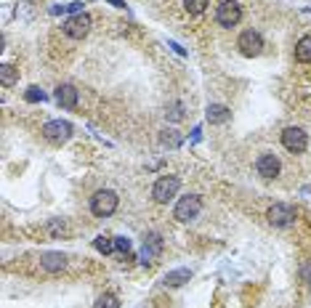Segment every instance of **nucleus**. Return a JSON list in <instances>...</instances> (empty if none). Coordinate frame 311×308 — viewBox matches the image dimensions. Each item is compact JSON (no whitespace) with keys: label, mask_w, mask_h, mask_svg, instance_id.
<instances>
[{"label":"nucleus","mask_w":311,"mask_h":308,"mask_svg":"<svg viewBox=\"0 0 311 308\" xmlns=\"http://www.w3.org/2000/svg\"><path fill=\"white\" fill-rule=\"evenodd\" d=\"M256 170H258L261 178L271 181V178H276V175H279V160H276L271 151H263L261 157L256 160Z\"/></svg>","instance_id":"9b49d317"},{"label":"nucleus","mask_w":311,"mask_h":308,"mask_svg":"<svg viewBox=\"0 0 311 308\" xmlns=\"http://www.w3.org/2000/svg\"><path fill=\"white\" fill-rule=\"evenodd\" d=\"M163 247H165V242H163V236H160L157 231L146 234L144 247H141V263H154V260L163 255Z\"/></svg>","instance_id":"9d476101"},{"label":"nucleus","mask_w":311,"mask_h":308,"mask_svg":"<svg viewBox=\"0 0 311 308\" xmlns=\"http://www.w3.org/2000/svg\"><path fill=\"white\" fill-rule=\"evenodd\" d=\"M67 11H69V14H83V3H69Z\"/></svg>","instance_id":"bb28decb"},{"label":"nucleus","mask_w":311,"mask_h":308,"mask_svg":"<svg viewBox=\"0 0 311 308\" xmlns=\"http://www.w3.org/2000/svg\"><path fill=\"white\" fill-rule=\"evenodd\" d=\"M114 250H117L120 255H128L131 253V239L128 236H114Z\"/></svg>","instance_id":"393cba45"},{"label":"nucleus","mask_w":311,"mask_h":308,"mask_svg":"<svg viewBox=\"0 0 311 308\" xmlns=\"http://www.w3.org/2000/svg\"><path fill=\"white\" fill-rule=\"evenodd\" d=\"M40 266L48 271V274H56L67 266V255L64 253H43L40 255Z\"/></svg>","instance_id":"ddd939ff"},{"label":"nucleus","mask_w":311,"mask_h":308,"mask_svg":"<svg viewBox=\"0 0 311 308\" xmlns=\"http://www.w3.org/2000/svg\"><path fill=\"white\" fill-rule=\"evenodd\" d=\"M239 19H242V8H239L237 0H224V3L215 8V21L221 27H237Z\"/></svg>","instance_id":"39448f33"},{"label":"nucleus","mask_w":311,"mask_h":308,"mask_svg":"<svg viewBox=\"0 0 311 308\" xmlns=\"http://www.w3.org/2000/svg\"><path fill=\"white\" fill-rule=\"evenodd\" d=\"M282 146H285L287 151H293V154H301V151H306V146H308V138H306V133H303L301 128L290 125V128L282 130Z\"/></svg>","instance_id":"6e6552de"},{"label":"nucleus","mask_w":311,"mask_h":308,"mask_svg":"<svg viewBox=\"0 0 311 308\" xmlns=\"http://www.w3.org/2000/svg\"><path fill=\"white\" fill-rule=\"evenodd\" d=\"M53 99L59 106H64V109H75L77 106V90H75V85H59L53 93Z\"/></svg>","instance_id":"f8f14e48"},{"label":"nucleus","mask_w":311,"mask_h":308,"mask_svg":"<svg viewBox=\"0 0 311 308\" xmlns=\"http://www.w3.org/2000/svg\"><path fill=\"white\" fill-rule=\"evenodd\" d=\"M160 141H163V146H178L181 144V136H178V130H163V136H160Z\"/></svg>","instance_id":"412c9836"},{"label":"nucleus","mask_w":311,"mask_h":308,"mask_svg":"<svg viewBox=\"0 0 311 308\" xmlns=\"http://www.w3.org/2000/svg\"><path fill=\"white\" fill-rule=\"evenodd\" d=\"M165 120H170V122H181V120H183V104H181V101L168 104V109H165Z\"/></svg>","instance_id":"a211bd4d"},{"label":"nucleus","mask_w":311,"mask_h":308,"mask_svg":"<svg viewBox=\"0 0 311 308\" xmlns=\"http://www.w3.org/2000/svg\"><path fill=\"white\" fill-rule=\"evenodd\" d=\"M94 308H120V300L114 298L112 292H104L101 298L96 300V305H94Z\"/></svg>","instance_id":"5701e85b"},{"label":"nucleus","mask_w":311,"mask_h":308,"mask_svg":"<svg viewBox=\"0 0 311 308\" xmlns=\"http://www.w3.org/2000/svg\"><path fill=\"white\" fill-rule=\"evenodd\" d=\"M207 3H210V0H183V8L197 16V14H202V11L207 8Z\"/></svg>","instance_id":"4be33fe9"},{"label":"nucleus","mask_w":311,"mask_h":308,"mask_svg":"<svg viewBox=\"0 0 311 308\" xmlns=\"http://www.w3.org/2000/svg\"><path fill=\"white\" fill-rule=\"evenodd\" d=\"M237 48H239L242 56H247V58L261 56V51H263V38H261L256 29H245V32L239 35V40H237Z\"/></svg>","instance_id":"423d86ee"},{"label":"nucleus","mask_w":311,"mask_h":308,"mask_svg":"<svg viewBox=\"0 0 311 308\" xmlns=\"http://www.w3.org/2000/svg\"><path fill=\"white\" fill-rule=\"evenodd\" d=\"M266 218H269L271 226H276V229H285V226H290V223H295V210H293L290 205L276 202V205H271V207H269Z\"/></svg>","instance_id":"1a4fd4ad"},{"label":"nucleus","mask_w":311,"mask_h":308,"mask_svg":"<svg viewBox=\"0 0 311 308\" xmlns=\"http://www.w3.org/2000/svg\"><path fill=\"white\" fill-rule=\"evenodd\" d=\"M295 58L301 64H308L311 61V38H301L295 45Z\"/></svg>","instance_id":"dca6fc26"},{"label":"nucleus","mask_w":311,"mask_h":308,"mask_svg":"<svg viewBox=\"0 0 311 308\" xmlns=\"http://www.w3.org/2000/svg\"><path fill=\"white\" fill-rule=\"evenodd\" d=\"M205 117H207L210 125H221V122H226L229 117H232V112H229V106H224V104H210L207 112H205Z\"/></svg>","instance_id":"2eb2a0df"},{"label":"nucleus","mask_w":311,"mask_h":308,"mask_svg":"<svg viewBox=\"0 0 311 308\" xmlns=\"http://www.w3.org/2000/svg\"><path fill=\"white\" fill-rule=\"evenodd\" d=\"M16 80H19V72H16L11 64H3V67H0V82H3V88H11Z\"/></svg>","instance_id":"f3484780"},{"label":"nucleus","mask_w":311,"mask_h":308,"mask_svg":"<svg viewBox=\"0 0 311 308\" xmlns=\"http://www.w3.org/2000/svg\"><path fill=\"white\" fill-rule=\"evenodd\" d=\"M301 279H303V282H308V284H311V263H306V266H303V268H301Z\"/></svg>","instance_id":"a878e982"},{"label":"nucleus","mask_w":311,"mask_h":308,"mask_svg":"<svg viewBox=\"0 0 311 308\" xmlns=\"http://www.w3.org/2000/svg\"><path fill=\"white\" fill-rule=\"evenodd\" d=\"M40 133H43V138L48 141V144L61 146V144H67V141L72 138V125H69L67 120H51V122L43 125Z\"/></svg>","instance_id":"f03ea898"},{"label":"nucleus","mask_w":311,"mask_h":308,"mask_svg":"<svg viewBox=\"0 0 311 308\" xmlns=\"http://www.w3.org/2000/svg\"><path fill=\"white\" fill-rule=\"evenodd\" d=\"M192 279V271L189 268H173L163 276V287H183Z\"/></svg>","instance_id":"4468645a"},{"label":"nucleus","mask_w":311,"mask_h":308,"mask_svg":"<svg viewBox=\"0 0 311 308\" xmlns=\"http://www.w3.org/2000/svg\"><path fill=\"white\" fill-rule=\"evenodd\" d=\"M200 210H202V197L197 194H186V197H181L178 202H176V210H173V215H176V221L181 223H189L200 215Z\"/></svg>","instance_id":"7ed1b4c3"},{"label":"nucleus","mask_w":311,"mask_h":308,"mask_svg":"<svg viewBox=\"0 0 311 308\" xmlns=\"http://www.w3.org/2000/svg\"><path fill=\"white\" fill-rule=\"evenodd\" d=\"M117 202L120 197L112 192V189H99V192L90 197V212L96 218H109L114 210H117Z\"/></svg>","instance_id":"f257e3e1"},{"label":"nucleus","mask_w":311,"mask_h":308,"mask_svg":"<svg viewBox=\"0 0 311 308\" xmlns=\"http://www.w3.org/2000/svg\"><path fill=\"white\" fill-rule=\"evenodd\" d=\"M90 24H94V19L88 14H75L64 21V35H69V38H75V40H83L90 32Z\"/></svg>","instance_id":"0eeeda50"},{"label":"nucleus","mask_w":311,"mask_h":308,"mask_svg":"<svg viewBox=\"0 0 311 308\" xmlns=\"http://www.w3.org/2000/svg\"><path fill=\"white\" fill-rule=\"evenodd\" d=\"M45 231H48L53 239H59V236H64L67 234V223L61 221V218H51L48 221V226H45Z\"/></svg>","instance_id":"6ab92c4d"},{"label":"nucleus","mask_w":311,"mask_h":308,"mask_svg":"<svg viewBox=\"0 0 311 308\" xmlns=\"http://www.w3.org/2000/svg\"><path fill=\"white\" fill-rule=\"evenodd\" d=\"M24 99H27L29 104H38V101H45L48 96H45V93H43L38 85H29V88H27V93H24Z\"/></svg>","instance_id":"b1692460"},{"label":"nucleus","mask_w":311,"mask_h":308,"mask_svg":"<svg viewBox=\"0 0 311 308\" xmlns=\"http://www.w3.org/2000/svg\"><path fill=\"white\" fill-rule=\"evenodd\" d=\"M178 186H181L178 175H163V178H157V183L152 186V197H154V202L168 205L170 199L178 194Z\"/></svg>","instance_id":"20e7f679"},{"label":"nucleus","mask_w":311,"mask_h":308,"mask_svg":"<svg viewBox=\"0 0 311 308\" xmlns=\"http://www.w3.org/2000/svg\"><path fill=\"white\" fill-rule=\"evenodd\" d=\"M109 3H112L114 8H125V0H109Z\"/></svg>","instance_id":"cd10ccee"},{"label":"nucleus","mask_w":311,"mask_h":308,"mask_svg":"<svg viewBox=\"0 0 311 308\" xmlns=\"http://www.w3.org/2000/svg\"><path fill=\"white\" fill-rule=\"evenodd\" d=\"M94 247L101 253V255H109V253H114V239H109V236H96L94 239Z\"/></svg>","instance_id":"aec40b11"}]
</instances>
